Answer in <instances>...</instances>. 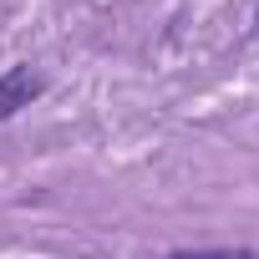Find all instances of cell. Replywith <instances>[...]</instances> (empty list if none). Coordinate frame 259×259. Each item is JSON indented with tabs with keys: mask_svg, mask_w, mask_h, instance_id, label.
Returning a JSON list of instances; mask_svg holds the SVG:
<instances>
[{
	"mask_svg": "<svg viewBox=\"0 0 259 259\" xmlns=\"http://www.w3.org/2000/svg\"><path fill=\"white\" fill-rule=\"evenodd\" d=\"M168 259H259L254 249H173Z\"/></svg>",
	"mask_w": 259,
	"mask_h": 259,
	"instance_id": "obj_2",
	"label": "cell"
},
{
	"mask_svg": "<svg viewBox=\"0 0 259 259\" xmlns=\"http://www.w3.org/2000/svg\"><path fill=\"white\" fill-rule=\"evenodd\" d=\"M41 92H46V76L36 66H11L6 76H0V122L16 117L21 107H31Z\"/></svg>",
	"mask_w": 259,
	"mask_h": 259,
	"instance_id": "obj_1",
	"label": "cell"
}]
</instances>
